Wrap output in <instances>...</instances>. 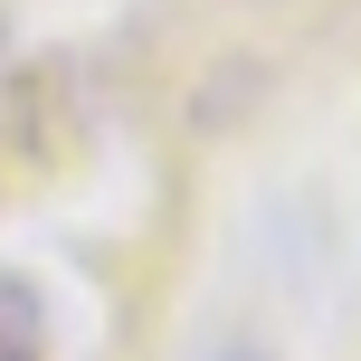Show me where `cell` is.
<instances>
[{"instance_id":"1","label":"cell","mask_w":361,"mask_h":361,"mask_svg":"<svg viewBox=\"0 0 361 361\" xmlns=\"http://www.w3.org/2000/svg\"><path fill=\"white\" fill-rule=\"evenodd\" d=\"M0 361H48V305L29 276H0Z\"/></svg>"},{"instance_id":"2","label":"cell","mask_w":361,"mask_h":361,"mask_svg":"<svg viewBox=\"0 0 361 361\" xmlns=\"http://www.w3.org/2000/svg\"><path fill=\"white\" fill-rule=\"evenodd\" d=\"M228 361H257V352H228Z\"/></svg>"}]
</instances>
